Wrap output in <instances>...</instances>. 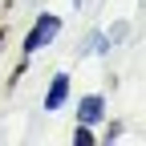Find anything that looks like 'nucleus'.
Returning <instances> with one entry per match:
<instances>
[{
  "label": "nucleus",
  "instance_id": "39448f33",
  "mask_svg": "<svg viewBox=\"0 0 146 146\" xmlns=\"http://www.w3.org/2000/svg\"><path fill=\"white\" fill-rule=\"evenodd\" d=\"M0 49H4V33H0Z\"/></svg>",
  "mask_w": 146,
  "mask_h": 146
},
{
  "label": "nucleus",
  "instance_id": "f257e3e1",
  "mask_svg": "<svg viewBox=\"0 0 146 146\" xmlns=\"http://www.w3.org/2000/svg\"><path fill=\"white\" fill-rule=\"evenodd\" d=\"M57 33H61V16H53V12H41V16H36V25H33V33L25 36V61L33 57L36 49H45V45H49Z\"/></svg>",
  "mask_w": 146,
  "mask_h": 146
},
{
  "label": "nucleus",
  "instance_id": "f03ea898",
  "mask_svg": "<svg viewBox=\"0 0 146 146\" xmlns=\"http://www.w3.org/2000/svg\"><path fill=\"white\" fill-rule=\"evenodd\" d=\"M102 118H106V102H102L98 94H85V98L77 102V122H81V126H98Z\"/></svg>",
  "mask_w": 146,
  "mask_h": 146
},
{
  "label": "nucleus",
  "instance_id": "7ed1b4c3",
  "mask_svg": "<svg viewBox=\"0 0 146 146\" xmlns=\"http://www.w3.org/2000/svg\"><path fill=\"white\" fill-rule=\"evenodd\" d=\"M69 98V73H57V77L49 81V94H45V110H61Z\"/></svg>",
  "mask_w": 146,
  "mask_h": 146
},
{
  "label": "nucleus",
  "instance_id": "20e7f679",
  "mask_svg": "<svg viewBox=\"0 0 146 146\" xmlns=\"http://www.w3.org/2000/svg\"><path fill=\"white\" fill-rule=\"evenodd\" d=\"M73 142H77V146H94V126H81V122H77V134H73Z\"/></svg>",
  "mask_w": 146,
  "mask_h": 146
}]
</instances>
